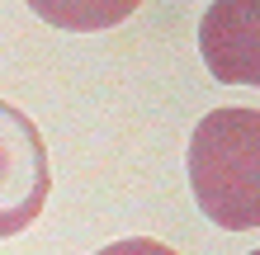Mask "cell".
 <instances>
[{
  "mask_svg": "<svg viewBox=\"0 0 260 255\" xmlns=\"http://www.w3.org/2000/svg\"><path fill=\"white\" fill-rule=\"evenodd\" d=\"M189 185L208 222L260 227V109H208L189 137Z\"/></svg>",
  "mask_w": 260,
  "mask_h": 255,
  "instance_id": "1",
  "label": "cell"
},
{
  "mask_svg": "<svg viewBox=\"0 0 260 255\" xmlns=\"http://www.w3.org/2000/svg\"><path fill=\"white\" fill-rule=\"evenodd\" d=\"M52 194L48 147L24 109L0 99V241L34 227Z\"/></svg>",
  "mask_w": 260,
  "mask_h": 255,
  "instance_id": "2",
  "label": "cell"
},
{
  "mask_svg": "<svg viewBox=\"0 0 260 255\" xmlns=\"http://www.w3.org/2000/svg\"><path fill=\"white\" fill-rule=\"evenodd\" d=\"M199 57L213 81L260 90V0H213L199 19Z\"/></svg>",
  "mask_w": 260,
  "mask_h": 255,
  "instance_id": "3",
  "label": "cell"
},
{
  "mask_svg": "<svg viewBox=\"0 0 260 255\" xmlns=\"http://www.w3.org/2000/svg\"><path fill=\"white\" fill-rule=\"evenodd\" d=\"M142 0H28V10L43 24L67 28V33H100V28L123 24Z\"/></svg>",
  "mask_w": 260,
  "mask_h": 255,
  "instance_id": "4",
  "label": "cell"
},
{
  "mask_svg": "<svg viewBox=\"0 0 260 255\" xmlns=\"http://www.w3.org/2000/svg\"><path fill=\"white\" fill-rule=\"evenodd\" d=\"M95 255H180V250L151 241V236H123V241H109V246L95 250Z\"/></svg>",
  "mask_w": 260,
  "mask_h": 255,
  "instance_id": "5",
  "label": "cell"
},
{
  "mask_svg": "<svg viewBox=\"0 0 260 255\" xmlns=\"http://www.w3.org/2000/svg\"><path fill=\"white\" fill-rule=\"evenodd\" d=\"M251 255H260V250H251Z\"/></svg>",
  "mask_w": 260,
  "mask_h": 255,
  "instance_id": "6",
  "label": "cell"
}]
</instances>
